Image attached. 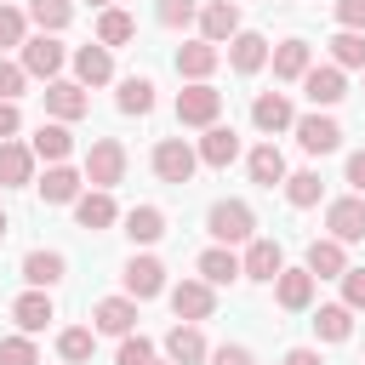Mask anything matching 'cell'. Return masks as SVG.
Instances as JSON below:
<instances>
[{
  "instance_id": "obj_27",
  "label": "cell",
  "mask_w": 365,
  "mask_h": 365,
  "mask_svg": "<svg viewBox=\"0 0 365 365\" xmlns=\"http://www.w3.org/2000/svg\"><path fill=\"white\" fill-rule=\"evenodd\" d=\"M268 57H274V80H302V74L314 68V51H308V40H279Z\"/></svg>"
},
{
  "instance_id": "obj_45",
  "label": "cell",
  "mask_w": 365,
  "mask_h": 365,
  "mask_svg": "<svg viewBox=\"0 0 365 365\" xmlns=\"http://www.w3.org/2000/svg\"><path fill=\"white\" fill-rule=\"evenodd\" d=\"M342 308H354V314L365 308V268H348L342 274Z\"/></svg>"
},
{
  "instance_id": "obj_47",
  "label": "cell",
  "mask_w": 365,
  "mask_h": 365,
  "mask_svg": "<svg viewBox=\"0 0 365 365\" xmlns=\"http://www.w3.org/2000/svg\"><path fill=\"white\" fill-rule=\"evenodd\" d=\"M336 23L348 34H365V0H336Z\"/></svg>"
},
{
  "instance_id": "obj_46",
  "label": "cell",
  "mask_w": 365,
  "mask_h": 365,
  "mask_svg": "<svg viewBox=\"0 0 365 365\" xmlns=\"http://www.w3.org/2000/svg\"><path fill=\"white\" fill-rule=\"evenodd\" d=\"M205 359H211V365H257V354H251L245 342H222V348H211Z\"/></svg>"
},
{
  "instance_id": "obj_40",
  "label": "cell",
  "mask_w": 365,
  "mask_h": 365,
  "mask_svg": "<svg viewBox=\"0 0 365 365\" xmlns=\"http://www.w3.org/2000/svg\"><path fill=\"white\" fill-rule=\"evenodd\" d=\"M0 365H40V348H34V336H0Z\"/></svg>"
},
{
  "instance_id": "obj_38",
  "label": "cell",
  "mask_w": 365,
  "mask_h": 365,
  "mask_svg": "<svg viewBox=\"0 0 365 365\" xmlns=\"http://www.w3.org/2000/svg\"><path fill=\"white\" fill-rule=\"evenodd\" d=\"M68 17H74V6H68V0H29V23H40V34L68 29Z\"/></svg>"
},
{
  "instance_id": "obj_21",
  "label": "cell",
  "mask_w": 365,
  "mask_h": 365,
  "mask_svg": "<svg viewBox=\"0 0 365 365\" xmlns=\"http://www.w3.org/2000/svg\"><path fill=\"white\" fill-rule=\"evenodd\" d=\"M262 63H268V40H262L257 29H240V34L228 40V68H234V74H257Z\"/></svg>"
},
{
  "instance_id": "obj_13",
  "label": "cell",
  "mask_w": 365,
  "mask_h": 365,
  "mask_svg": "<svg viewBox=\"0 0 365 365\" xmlns=\"http://www.w3.org/2000/svg\"><path fill=\"white\" fill-rule=\"evenodd\" d=\"M86 108H91V97H86L80 80H51V86H46V114H51V120L68 125V120H80Z\"/></svg>"
},
{
  "instance_id": "obj_25",
  "label": "cell",
  "mask_w": 365,
  "mask_h": 365,
  "mask_svg": "<svg viewBox=\"0 0 365 365\" xmlns=\"http://www.w3.org/2000/svg\"><path fill=\"white\" fill-rule=\"evenodd\" d=\"M74 80H80V86H108V80H114V57H108V46H97V40L80 46V51H74Z\"/></svg>"
},
{
  "instance_id": "obj_8",
  "label": "cell",
  "mask_w": 365,
  "mask_h": 365,
  "mask_svg": "<svg viewBox=\"0 0 365 365\" xmlns=\"http://www.w3.org/2000/svg\"><path fill=\"white\" fill-rule=\"evenodd\" d=\"M211 308H217V291H211L205 279H182V285H171V314H177L182 325L211 319Z\"/></svg>"
},
{
  "instance_id": "obj_32",
  "label": "cell",
  "mask_w": 365,
  "mask_h": 365,
  "mask_svg": "<svg viewBox=\"0 0 365 365\" xmlns=\"http://www.w3.org/2000/svg\"><path fill=\"white\" fill-rule=\"evenodd\" d=\"M29 177H34L29 143H0V188H23Z\"/></svg>"
},
{
  "instance_id": "obj_14",
  "label": "cell",
  "mask_w": 365,
  "mask_h": 365,
  "mask_svg": "<svg viewBox=\"0 0 365 365\" xmlns=\"http://www.w3.org/2000/svg\"><path fill=\"white\" fill-rule=\"evenodd\" d=\"M251 125H257V131H268V137H274V131H291V125H297L291 97H285V91H262V97L251 103Z\"/></svg>"
},
{
  "instance_id": "obj_10",
  "label": "cell",
  "mask_w": 365,
  "mask_h": 365,
  "mask_svg": "<svg viewBox=\"0 0 365 365\" xmlns=\"http://www.w3.org/2000/svg\"><path fill=\"white\" fill-rule=\"evenodd\" d=\"M200 40L205 46H228L234 34H240V6L234 0H211V6H200Z\"/></svg>"
},
{
  "instance_id": "obj_30",
  "label": "cell",
  "mask_w": 365,
  "mask_h": 365,
  "mask_svg": "<svg viewBox=\"0 0 365 365\" xmlns=\"http://www.w3.org/2000/svg\"><path fill=\"white\" fill-rule=\"evenodd\" d=\"M200 279H205V285H234V279H240V257H234V245H211V251H200Z\"/></svg>"
},
{
  "instance_id": "obj_23",
  "label": "cell",
  "mask_w": 365,
  "mask_h": 365,
  "mask_svg": "<svg viewBox=\"0 0 365 365\" xmlns=\"http://www.w3.org/2000/svg\"><path fill=\"white\" fill-rule=\"evenodd\" d=\"M11 319H17V331H23V336H34V331H46V325L57 319V308H51V297H46V291H23V297L11 302Z\"/></svg>"
},
{
  "instance_id": "obj_43",
  "label": "cell",
  "mask_w": 365,
  "mask_h": 365,
  "mask_svg": "<svg viewBox=\"0 0 365 365\" xmlns=\"http://www.w3.org/2000/svg\"><path fill=\"white\" fill-rule=\"evenodd\" d=\"M154 17H160L165 29H188V23L200 17V6H194V0H160V6H154Z\"/></svg>"
},
{
  "instance_id": "obj_53",
  "label": "cell",
  "mask_w": 365,
  "mask_h": 365,
  "mask_svg": "<svg viewBox=\"0 0 365 365\" xmlns=\"http://www.w3.org/2000/svg\"><path fill=\"white\" fill-rule=\"evenodd\" d=\"M91 6H103V11H108V6H114V0H91Z\"/></svg>"
},
{
  "instance_id": "obj_35",
  "label": "cell",
  "mask_w": 365,
  "mask_h": 365,
  "mask_svg": "<svg viewBox=\"0 0 365 365\" xmlns=\"http://www.w3.org/2000/svg\"><path fill=\"white\" fill-rule=\"evenodd\" d=\"M120 114H154V80H143V74H131V80H120Z\"/></svg>"
},
{
  "instance_id": "obj_7",
  "label": "cell",
  "mask_w": 365,
  "mask_h": 365,
  "mask_svg": "<svg viewBox=\"0 0 365 365\" xmlns=\"http://www.w3.org/2000/svg\"><path fill=\"white\" fill-rule=\"evenodd\" d=\"M279 268H285V251H279V240H245L240 279H262V285H274V279H279Z\"/></svg>"
},
{
  "instance_id": "obj_2",
  "label": "cell",
  "mask_w": 365,
  "mask_h": 365,
  "mask_svg": "<svg viewBox=\"0 0 365 365\" xmlns=\"http://www.w3.org/2000/svg\"><path fill=\"white\" fill-rule=\"evenodd\" d=\"M120 177H125V143H120V137H97V143L86 148V182L103 188V194H114Z\"/></svg>"
},
{
  "instance_id": "obj_18",
  "label": "cell",
  "mask_w": 365,
  "mask_h": 365,
  "mask_svg": "<svg viewBox=\"0 0 365 365\" xmlns=\"http://www.w3.org/2000/svg\"><path fill=\"white\" fill-rule=\"evenodd\" d=\"M29 154H34V160H46V165H63V160L74 154V137H68V125H63V120H40V131H34Z\"/></svg>"
},
{
  "instance_id": "obj_22",
  "label": "cell",
  "mask_w": 365,
  "mask_h": 365,
  "mask_svg": "<svg viewBox=\"0 0 365 365\" xmlns=\"http://www.w3.org/2000/svg\"><path fill=\"white\" fill-rule=\"evenodd\" d=\"M302 268H308L314 279H342V274H348V251H342L331 234H325V240H308V262H302Z\"/></svg>"
},
{
  "instance_id": "obj_52",
  "label": "cell",
  "mask_w": 365,
  "mask_h": 365,
  "mask_svg": "<svg viewBox=\"0 0 365 365\" xmlns=\"http://www.w3.org/2000/svg\"><path fill=\"white\" fill-rule=\"evenodd\" d=\"M0 240H6V211H0Z\"/></svg>"
},
{
  "instance_id": "obj_49",
  "label": "cell",
  "mask_w": 365,
  "mask_h": 365,
  "mask_svg": "<svg viewBox=\"0 0 365 365\" xmlns=\"http://www.w3.org/2000/svg\"><path fill=\"white\" fill-rule=\"evenodd\" d=\"M348 182H354V194L365 200V148H359V154H348Z\"/></svg>"
},
{
  "instance_id": "obj_44",
  "label": "cell",
  "mask_w": 365,
  "mask_h": 365,
  "mask_svg": "<svg viewBox=\"0 0 365 365\" xmlns=\"http://www.w3.org/2000/svg\"><path fill=\"white\" fill-rule=\"evenodd\" d=\"M23 86H29L23 63H6V57H0V103H17V97H23Z\"/></svg>"
},
{
  "instance_id": "obj_9",
  "label": "cell",
  "mask_w": 365,
  "mask_h": 365,
  "mask_svg": "<svg viewBox=\"0 0 365 365\" xmlns=\"http://www.w3.org/2000/svg\"><path fill=\"white\" fill-rule=\"evenodd\" d=\"M325 228H331V240H336V245H354V240H365V200H359V194H348V200H331V205H325Z\"/></svg>"
},
{
  "instance_id": "obj_34",
  "label": "cell",
  "mask_w": 365,
  "mask_h": 365,
  "mask_svg": "<svg viewBox=\"0 0 365 365\" xmlns=\"http://www.w3.org/2000/svg\"><path fill=\"white\" fill-rule=\"evenodd\" d=\"M137 34V23H131V11H120V6H108V11H97V46H125Z\"/></svg>"
},
{
  "instance_id": "obj_20",
  "label": "cell",
  "mask_w": 365,
  "mask_h": 365,
  "mask_svg": "<svg viewBox=\"0 0 365 365\" xmlns=\"http://www.w3.org/2000/svg\"><path fill=\"white\" fill-rule=\"evenodd\" d=\"M80 194H86V177L74 165H46V177H40V200L46 205H74Z\"/></svg>"
},
{
  "instance_id": "obj_31",
  "label": "cell",
  "mask_w": 365,
  "mask_h": 365,
  "mask_svg": "<svg viewBox=\"0 0 365 365\" xmlns=\"http://www.w3.org/2000/svg\"><path fill=\"white\" fill-rule=\"evenodd\" d=\"M314 331H319V342H348V336H354V308L319 302V308H314Z\"/></svg>"
},
{
  "instance_id": "obj_17",
  "label": "cell",
  "mask_w": 365,
  "mask_h": 365,
  "mask_svg": "<svg viewBox=\"0 0 365 365\" xmlns=\"http://www.w3.org/2000/svg\"><path fill=\"white\" fill-rule=\"evenodd\" d=\"M302 91H308L314 108H336V103L348 97V80H342V68L325 63V68H308V74H302Z\"/></svg>"
},
{
  "instance_id": "obj_15",
  "label": "cell",
  "mask_w": 365,
  "mask_h": 365,
  "mask_svg": "<svg viewBox=\"0 0 365 365\" xmlns=\"http://www.w3.org/2000/svg\"><path fill=\"white\" fill-rule=\"evenodd\" d=\"M74 222H80V228H91V234L114 228V222H120V205H114V194H103V188H86V194L74 200Z\"/></svg>"
},
{
  "instance_id": "obj_48",
  "label": "cell",
  "mask_w": 365,
  "mask_h": 365,
  "mask_svg": "<svg viewBox=\"0 0 365 365\" xmlns=\"http://www.w3.org/2000/svg\"><path fill=\"white\" fill-rule=\"evenodd\" d=\"M23 131V114H17V103H0V143H11Z\"/></svg>"
},
{
  "instance_id": "obj_19",
  "label": "cell",
  "mask_w": 365,
  "mask_h": 365,
  "mask_svg": "<svg viewBox=\"0 0 365 365\" xmlns=\"http://www.w3.org/2000/svg\"><path fill=\"white\" fill-rule=\"evenodd\" d=\"M194 154H200V165H217V171H222V165L240 160V131H234V125H205V137H200Z\"/></svg>"
},
{
  "instance_id": "obj_11",
  "label": "cell",
  "mask_w": 365,
  "mask_h": 365,
  "mask_svg": "<svg viewBox=\"0 0 365 365\" xmlns=\"http://www.w3.org/2000/svg\"><path fill=\"white\" fill-rule=\"evenodd\" d=\"M165 291V262L160 257H131L125 262V297L131 302H148V297H160Z\"/></svg>"
},
{
  "instance_id": "obj_29",
  "label": "cell",
  "mask_w": 365,
  "mask_h": 365,
  "mask_svg": "<svg viewBox=\"0 0 365 365\" xmlns=\"http://www.w3.org/2000/svg\"><path fill=\"white\" fill-rule=\"evenodd\" d=\"M63 274H68L63 251H29V257H23V279H29L34 291H51V285H57Z\"/></svg>"
},
{
  "instance_id": "obj_41",
  "label": "cell",
  "mask_w": 365,
  "mask_h": 365,
  "mask_svg": "<svg viewBox=\"0 0 365 365\" xmlns=\"http://www.w3.org/2000/svg\"><path fill=\"white\" fill-rule=\"evenodd\" d=\"M148 359H154V342H148L143 331L120 336V348H114V365H148Z\"/></svg>"
},
{
  "instance_id": "obj_54",
  "label": "cell",
  "mask_w": 365,
  "mask_h": 365,
  "mask_svg": "<svg viewBox=\"0 0 365 365\" xmlns=\"http://www.w3.org/2000/svg\"><path fill=\"white\" fill-rule=\"evenodd\" d=\"M268 6H274V0H268Z\"/></svg>"
},
{
  "instance_id": "obj_3",
  "label": "cell",
  "mask_w": 365,
  "mask_h": 365,
  "mask_svg": "<svg viewBox=\"0 0 365 365\" xmlns=\"http://www.w3.org/2000/svg\"><path fill=\"white\" fill-rule=\"evenodd\" d=\"M17 63H23V74H29V80H46V86H51V80L63 74L68 51L57 46V34H34V40H23V57H17Z\"/></svg>"
},
{
  "instance_id": "obj_5",
  "label": "cell",
  "mask_w": 365,
  "mask_h": 365,
  "mask_svg": "<svg viewBox=\"0 0 365 365\" xmlns=\"http://www.w3.org/2000/svg\"><path fill=\"white\" fill-rule=\"evenodd\" d=\"M194 165H200V154H194L182 137L154 143V177H160V182H177V188H182V182L194 177Z\"/></svg>"
},
{
  "instance_id": "obj_33",
  "label": "cell",
  "mask_w": 365,
  "mask_h": 365,
  "mask_svg": "<svg viewBox=\"0 0 365 365\" xmlns=\"http://www.w3.org/2000/svg\"><path fill=\"white\" fill-rule=\"evenodd\" d=\"M125 234H131L137 245H154V240L165 234V211H160V205H131V211H125Z\"/></svg>"
},
{
  "instance_id": "obj_39",
  "label": "cell",
  "mask_w": 365,
  "mask_h": 365,
  "mask_svg": "<svg viewBox=\"0 0 365 365\" xmlns=\"http://www.w3.org/2000/svg\"><path fill=\"white\" fill-rule=\"evenodd\" d=\"M279 188H285V200H291L297 211H308V205H319V171H291V177H285Z\"/></svg>"
},
{
  "instance_id": "obj_36",
  "label": "cell",
  "mask_w": 365,
  "mask_h": 365,
  "mask_svg": "<svg viewBox=\"0 0 365 365\" xmlns=\"http://www.w3.org/2000/svg\"><path fill=\"white\" fill-rule=\"evenodd\" d=\"M91 348H97V331H91V325H68V331L57 336V354H63L68 365H86Z\"/></svg>"
},
{
  "instance_id": "obj_42",
  "label": "cell",
  "mask_w": 365,
  "mask_h": 365,
  "mask_svg": "<svg viewBox=\"0 0 365 365\" xmlns=\"http://www.w3.org/2000/svg\"><path fill=\"white\" fill-rule=\"evenodd\" d=\"M23 40H29V11L0 6V51H6V46H23Z\"/></svg>"
},
{
  "instance_id": "obj_4",
  "label": "cell",
  "mask_w": 365,
  "mask_h": 365,
  "mask_svg": "<svg viewBox=\"0 0 365 365\" xmlns=\"http://www.w3.org/2000/svg\"><path fill=\"white\" fill-rule=\"evenodd\" d=\"M217 114H222V91H217V86L200 80V86H182V91H177V120H182V125H200V131H205V125H217Z\"/></svg>"
},
{
  "instance_id": "obj_1",
  "label": "cell",
  "mask_w": 365,
  "mask_h": 365,
  "mask_svg": "<svg viewBox=\"0 0 365 365\" xmlns=\"http://www.w3.org/2000/svg\"><path fill=\"white\" fill-rule=\"evenodd\" d=\"M205 228H211L217 245H245V240H257V211L245 200H217L205 211Z\"/></svg>"
},
{
  "instance_id": "obj_26",
  "label": "cell",
  "mask_w": 365,
  "mask_h": 365,
  "mask_svg": "<svg viewBox=\"0 0 365 365\" xmlns=\"http://www.w3.org/2000/svg\"><path fill=\"white\" fill-rule=\"evenodd\" d=\"M211 348H205V336H200V325H171L165 331V359L171 365H200Z\"/></svg>"
},
{
  "instance_id": "obj_37",
  "label": "cell",
  "mask_w": 365,
  "mask_h": 365,
  "mask_svg": "<svg viewBox=\"0 0 365 365\" xmlns=\"http://www.w3.org/2000/svg\"><path fill=\"white\" fill-rule=\"evenodd\" d=\"M331 68H365V34L336 29L331 34Z\"/></svg>"
},
{
  "instance_id": "obj_51",
  "label": "cell",
  "mask_w": 365,
  "mask_h": 365,
  "mask_svg": "<svg viewBox=\"0 0 365 365\" xmlns=\"http://www.w3.org/2000/svg\"><path fill=\"white\" fill-rule=\"evenodd\" d=\"M148 365H171V359H165V354H154V359H148Z\"/></svg>"
},
{
  "instance_id": "obj_6",
  "label": "cell",
  "mask_w": 365,
  "mask_h": 365,
  "mask_svg": "<svg viewBox=\"0 0 365 365\" xmlns=\"http://www.w3.org/2000/svg\"><path fill=\"white\" fill-rule=\"evenodd\" d=\"M297 143H302V154H331V148H342V125L331 120V114H297Z\"/></svg>"
},
{
  "instance_id": "obj_16",
  "label": "cell",
  "mask_w": 365,
  "mask_h": 365,
  "mask_svg": "<svg viewBox=\"0 0 365 365\" xmlns=\"http://www.w3.org/2000/svg\"><path fill=\"white\" fill-rule=\"evenodd\" d=\"M314 274L308 268H279V279H274V302L279 308H291V314H302V308H314Z\"/></svg>"
},
{
  "instance_id": "obj_12",
  "label": "cell",
  "mask_w": 365,
  "mask_h": 365,
  "mask_svg": "<svg viewBox=\"0 0 365 365\" xmlns=\"http://www.w3.org/2000/svg\"><path fill=\"white\" fill-rule=\"evenodd\" d=\"M91 331H103V336H131V331H137V302H131V297H103V302L91 308Z\"/></svg>"
},
{
  "instance_id": "obj_24",
  "label": "cell",
  "mask_w": 365,
  "mask_h": 365,
  "mask_svg": "<svg viewBox=\"0 0 365 365\" xmlns=\"http://www.w3.org/2000/svg\"><path fill=\"white\" fill-rule=\"evenodd\" d=\"M222 63V51L217 46H205V40H188V46H177V74L188 80V86H200L211 68Z\"/></svg>"
},
{
  "instance_id": "obj_50",
  "label": "cell",
  "mask_w": 365,
  "mask_h": 365,
  "mask_svg": "<svg viewBox=\"0 0 365 365\" xmlns=\"http://www.w3.org/2000/svg\"><path fill=\"white\" fill-rule=\"evenodd\" d=\"M285 365H325V359H319V348H291Z\"/></svg>"
},
{
  "instance_id": "obj_28",
  "label": "cell",
  "mask_w": 365,
  "mask_h": 365,
  "mask_svg": "<svg viewBox=\"0 0 365 365\" xmlns=\"http://www.w3.org/2000/svg\"><path fill=\"white\" fill-rule=\"evenodd\" d=\"M245 171H251V182H262V188H274V182L291 177V171H285V154H279L274 143H257V148L245 154Z\"/></svg>"
}]
</instances>
